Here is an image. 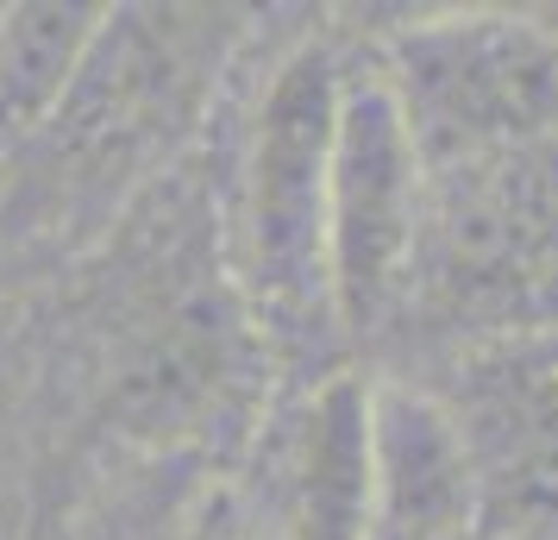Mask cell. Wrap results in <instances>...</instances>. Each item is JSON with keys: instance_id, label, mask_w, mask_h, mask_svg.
Segmentation results:
<instances>
[{"instance_id": "10", "label": "cell", "mask_w": 558, "mask_h": 540, "mask_svg": "<svg viewBox=\"0 0 558 540\" xmlns=\"http://www.w3.org/2000/svg\"><path fill=\"white\" fill-rule=\"evenodd\" d=\"M101 20L107 7H63V0L0 7V157L32 139L63 101Z\"/></svg>"}, {"instance_id": "11", "label": "cell", "mask_w": 558, "mask_h": 540, "mask_svg": "<svg viewBox=\"0 0 558 540\" xmlns=\"http://www.w3.org/2000/svg\"><path fill=\"white\" fill-rule=\"evenodd\" d=\"M107 540H264V535L252 528L232 478L227 484L202 478V484L163 490V503H151L138 521H126L120 535H107Z\"/></svg>"}, {"instance_id": "6", "label": "cell", "mask_w": 558, "mask_h": 540, "mask_svg": "<svg viewBox=\"0 0 558 540\" xmlns=\"http://www.w3.org/2000/svg\"><path fill=\"white\" fill-rule=\"evenodd\" d=\"M421 207H427V170L389 88L371 70V57L345 63L327 170V264L345 352L377 346L396 327L421 239Z\"/></svg>"}, {"instance_id": "2", "label": "cell", "mask_w": 558, "mask_h": 540, "mask_svg": "<svg viewBox=\"0 0 558 540\" xmlns=\"http://www.w3.org/2000/svg\"><path fill=\"white\" fill-rule=\"evenodd\" d=\"M245 32L232 7H107L63 101L0 157L13 177L0 189V232L51 245L107 239L177 170Z\"/></svg>"}, {"instance_id": "4", "label": "cell", "mask_w": 558, "mask_h": 540, "mask_svg": "<svg viewBox=\"0 0 558 540\" xmlns=\"http://www.w3.org/2000/svg\"><path fill=\"white\" fill-rule=\"evenodd\" d=\"M558 327V139L427 177L421 239L389 334L439 359Z\"/></svg>"}, {"instance_id": "1", "label": "cell", "mask_w": 558, "mask_h": 540, "mask_svg": "<svg viewBox=\"0 0 558 540\" xmlns=\"http://www.w3.org/2000/svg\"><path fill=\"white\" fill-rule=\"evenodd\" d=\"M177 177L170 170L107 232L88 346L107 434L163 459H207L220 440H252L277 371L232 284L220 202H182Z\"/></svg>"}, {"instance_id": "7", "label": "cell", "mask_w": 558, "mask_h": 540, "mask_svg": "<svg viewBox=\"0 0 558 540\" xmlns=\"http://www.w3.org/2000/svg\"><path fill=\"white\" fill-rule=\"evenodd\" d=\"M427 389L464 434L483 540H558V327L446 352Z\"/></svg>"}, {"instance_id": "8", "label": "cell", "mask_w": 558, "mask_h": 540, "mask_svg": "<svg viewBox=\"0 0 558 540\" xmlns=\"http://www.w3.org/2000/svg\"><path fill=\"white\" fill-rule=\"evenodd\" d=\"M232 490L264 540H364L371 377L345 364L277 389L245 440V471Z\"/></svg>"}, {"instance_id": "3", "label": "cell", "mask_w": 558, "mask_h": 540, "mask_svg": "<svg viewBox=\"0 0 558 540\" xmlns=\"http://www.w3.org/2000/svg\"><path fill=\"white\" fill-rule=\"evenodd\" d=\"M339 82H345V57L327 38H302L295 51L270 63L245 139L232 152V189L220 202L232 284L245 296V314L282 389L345 371V334L332 314L327 264V170Z\"/></svg>"}, {"instance_id": "5", "label": "cell", "mask_w": 558, "mask_h": 540, "mask_svg": "<svg viewBox=\"0 0 558 540\" xmlns=\"http://www.w3.org/2000/svg\"><path fill=\"white\" fill-rule=\"evenodd\" d=\"M383 76L427 177L558 139V32L533 13H427L377 38Z\"/></svg>"}, {"instance_id": "9", "label": "cell", "mask_w": 558, "mask_h": 540, "mask_svg": "<svg viewBox=\"0 0 558 540\" xmlns=\"http://www.w3.org/2000/svg\"><path fill=\"white\" fill-rule=\"evenodd\" d=\"M364 540H483V496L464 434L421 377H371Z\"/></svg>"}]
</instances>
